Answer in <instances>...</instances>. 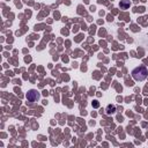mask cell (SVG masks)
Listing matches in <instances>:
<instances>
[{"mask_svg":"<svg viewBox=\"0 0 148 148\" xmlns=\"http://www.w3.org/2000/svg\"><path fill=\"white\" fill-rule=\"evenodd\" d=\"M130 6H131V1H130V0H121V1H120V8L127 9Z\"/></svg>","mask_w":148,"mask_h":148,"instance_id":"cell-4","label":"cell"},{"mask_svg":"<svg viewBox=\"0 0 148 148\" xmlns=\"http://www.w3.org/2000/svg\"><path fill=\"white\" fill-rule=\"evenodd\" d=\"M131 74L135 81H143V80H146V77L148 75V71L145 66H139V67L134 68Z\"/></svg>","mask_w":148,"mask_h":148,"instance_id":"cell-1","label":"cell"},{"mask_svg":"<svg viewBox=\"0 0 148 148\" xmlns=\"http://www.w3.org/2000/svg\"><path fill=\"white\" fill-rule=\"evenodd\" d=\"M105 112H106V114H109V116H110V114H114V113H116V106H114V105H111V104L108 105L106 109H105Z\"/></svg>","mask_w":148,"mask_h":148,"instance_id":"cell-3","label":"cell"},{"mask_svg":"<svg viewBox=\"0 0 148 148\" xmlns=\"http://www.w3.org/2000/svg\"><path fill=\"white\" fill-rule=\"evenodd\" d=\"M98 105H99V104H98L97 101H94V102H92V106H94V108H98Z\"/></svg>","mask_w":148,"mask_h":148,"instance_id":"cell-5","label":"cell"},{"mask_svg":"<svg viewBox=\"0 0 148 148\" xmlns=\"http://www.w3.org/2000/svg\"><path fill=\"white\" fill-rule=\"evenodd\" d=\"M25 97H27V99H28L29 102H35V101L39 99L40 95H39V92H38L37 90H35V89H31V90H29V91L27 92Z\"/></svg>","mask_w":148,"mask_h":148,"instance_id":"cell-2","label":"cell"}]
</instances>
